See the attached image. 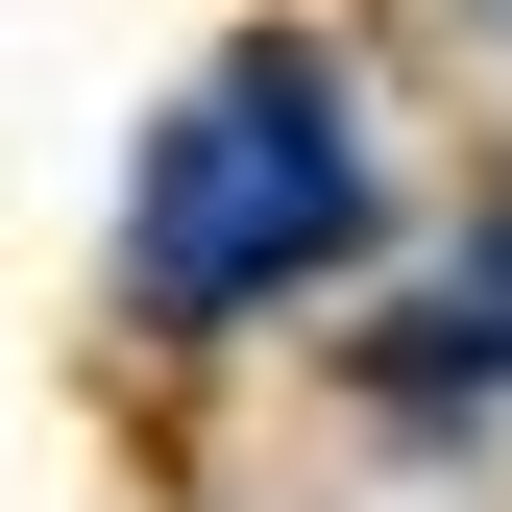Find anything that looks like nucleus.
<instances>
[{
  "mask_svg": "<svg viewBox=\"0 0 512 512\" xmlns=\"http://www.w3.org/2000/svg\"><path fill=\"white\" fill-rule=\"evenodd\" d=\"M342 244H366V122H342V74H317V49H220V74L147 122L122 293H147L171 342H220V317H293Z\"/></svg>",
  "mask_w": 512,
  "mask_h": 512,
  "instance_id": "obj_1",
  "label": "nucleus"
},
{
  "mask_svg": "<svg viewBox=\"0 0 512 512\" xmlns=\"http://www.w3.org/2000/svg\"><path fill=\"white\" fill-rule=\"evenodd\" d=\"M464 366H488V391H512V220L464 244V317H439V342H415V391H464Z\"/></svg>",
  "mask_w": 512,
  "mask_h": 512,
  "instance_id": "obj_2",
  "label": "nucleus"
}]
</instances>
